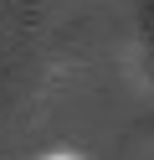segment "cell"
<instances>
[{"instance_id": "1", "label": "cell", "mask_w": 154, "mask_h": 160, "mask_svg": "<svg viewBox=\"0 0 154 160\" xmlns=\"http://www.w3.org/2000/svg\"><path fill=\"white\" fill-rule=\"evenodd\" d=\"M51 160H72V155H51Z\"/></svg>"}]
</instances>
